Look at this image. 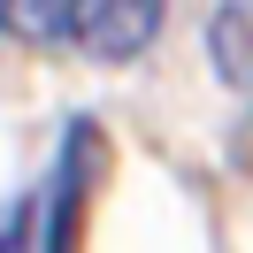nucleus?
Returning a JSON list of instances; mask_svg holds the SVG:
<instances>
[{
  "label": "nucleus",
  "instance_id": "1",
  "mask_svg": "<svg viewBox=\"0 0 253 253\" xmlns=\"http://www.w3.org/2000/svg\"><path fill=\"white\" fill-rule=\"evenodd\" d=\"M161 8L169 0H69V39L100 62H130V54L154 46Z\"/></svg>",
  "mask_w": 253,
  "mask_h": 253
},
{
  "label": "nucleus",
  "instance_id": "2",
  "mask_svg": "<svg viewBox=\"0 0 253 253\" xmlns=\"http://www.w3.org/2000/svg\"><path fill=\"white\" fill-rule=\"evenodd\" d=\"M0 39H23V46L69 39V0H0Z\"/></svg>",
  "mask_w": 253,
  "mask_h": 253
},
{
  "label": "nucleus",
  "instance_id": "3",
  "mask_svg": "<svg viewBox=\"0 0 253 253\" xmlns=\"http://www.w3.org/2000/svg\"><path fill=\"white\" fill-rule=\"evenodd\" d=\"M0 253H31V207H16V222L0 230Z\"/></svg>",
  "mask_w": 253,
  "mask_h": 253
}]
</instances>
